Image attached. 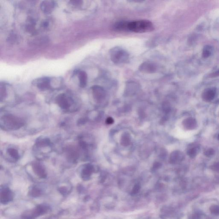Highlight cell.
Listing matches in <instances>:
<instances>
[{"instance_id":"6da1fadb","label":"cell","mask_w":219,"mask_h":219,"mask_svg":"<svg viewBox=\"0 0 219 219\" xmlns=\"http://www.w3.org/2000/svg\"><path fill=\"white\" fill-rule=\"evenodd\" d=\"M154 26L148 20H140L129 22L128 31L137 33H148L154 30Z\"/></svg>"},{"instance_id":"7a4b0ae2","label":"cell","mask_w":219,"mask_h":219,"mask_svg":"<svg viewBox=\"0 0 219 219\" xmlns=\"http://www.w3.org/2000/svg\"><path fill=\"white\" fill-rule=\"evenodd\" d=\"M109 53L112 61L116 65L125 64L129 61V55L128 52L119 47L112 48Z\"/></svg>"},{"instance_id":"3957f363","label":"cell","mask_w":219,"mask_h":219,"mask_svg":"<svg viewBox=\"0 0 219 219\" xmlns=\"http://www.w3.org/2000/svg\"><path fill=\"white\" fill-rule=\"evenodd\" d=\"M2 122L7 128L12 130H17L23 126V120L12 115H7L2 118Z\"/></svg>"},{"instance_id":"277c9868","label":"cell","mask_w":219,"mask_h":219,"mask_svg":"<svg viewBox=\"0 0 219 219\" xmlns=\"http://www.w3.org/2000/svg\"><path fill=\"white\" fill-rule=\"evenodd\" d=\"M51 79L48 78H42L35 79L33 82L34 85L41 90H46L50 88Z\"/></svg>"},{"instance_id":"5b68a950","label":"cell","mask_w":219,"mask_h":219,"mask_svg":"<svg viewBox=\"0 0 219 219\" xmlns=\"http://www.w3.org/2000/svg\"><path fill=\"white\" fill-rule=\"evenodd\" d=\"M56 102L61 108L67 109L70 107L71 100L64 94H61L56 98Z\"/></svg>"},{"instance_id":"8992f818","label":"cell","mask_w":219,"mask_h":219,"mask_svg":"<svg viewBox=\"0 0 219 219\" xmlns=\"http://www.w3.org/2000/svg\"><path fill=\"white\" fill-rule=\"evenodd\" d=\"M56 2L52 1H43L40 3V9L44 13L50 14L52 12L56 7Z\"/></svg>"},{"instance_id":"52a82bcc","label":"cell","mask_w":219,"mask_h":219,"mask_svg":"<svg viewBox=\"0 0 219 219\" xmlns=\"http://www.w3.org/2000/svg\"><path fill=\"white\" fill-rule=\"evenodd\" d=\"M157 66L154 63L146 62L142 63L139 67V70L146 73H153L156 71Z\"/></svg>"},{"instance_id":"ba28073f","label":"cell","mask_w":219,"mask_h":219,"mask_svg":"<svg viewBox=\"0 0 219 219\" xmlns=\"http://www.w3.org/2000/svg\"><path fill=\"white\" fill-rule=\"evenodd\" d=\"M93 97L95 100L99 101L105 96V92L103 88L99 86H94L92 88Z\"/></svg>"},{"instance_id":"9c48e42d","label":"cell","mask_w":219,"mask_h":219,"mask_svg":"<svg viewBox=\"0 0 219 219\" xmlns=\"http://www.w3.org/2000/svg\"><path fill=\"white\" fill-rule=\"evenodd\" d=\"M32 167L34 172L41 178H45L46 176L44 168L40 163L35 162L33 163Z\"/></svg>"},{"instance_id":"30bf717a","label":"cell","mask_w":219,"mask_h":219,"mask_svg":"<svg viewBox=\"0 0 219 219\" xmlns=\"http://www.w3.org/2000/svg\"><path fill=\"white\" fill-rule=\"evenodd\" d=\"M12 198V195L11 192L8 189H5L3 190V192L1 193V201L3 203L4 202H7L10 201Z\"/></svg>"},{"instance_id":"8fae6325","label":"cell","mask_w":219,"mask_h":219,"mask_svg":"<svg viewBox=\"0 0 219 219\" xmlns=\"http://www.w3.org/2000/svg\"><path fill=\"white\" fill-rule=\"evenodd\" d=\"M80 86L84 88L86 86L87 81V75L85 71H80L78 74Z\"/></svg>"},{"instance_id":"7c38bea8","label":"cell","mask_w":219,"mask_h":219,"mask_svg":"<svg viewBox=\"0 0 219 219\" xmlns=\"http://www.w3.org/2000/svg\"><path fill=\"white\" fill-rule=\"evenodd\" d=\"M128 23L127 21L118 22L115 24L114 28L117 31H128Z\"/></svg>"},{"instance_id":"4fadbf2b","label":"cell","mask_w":219,"mask_h":219,"mask_svg":"<svg viewBox=\"0 0 219 219\" xmlns=\"http://www.w3.org/2000/svg\"><path fill=\"white\" fill-rule=\"evenodd\" d=\"M67 156L68 158L71 161H75L78 159V153L76 151L73 149V148H70L67 152Z\"/></svg>"},{"instance_id":"5bb4252c","label":"cell","mask_w":219,"mask_h":219,"mask_svg":"<svg viewBox=\"0 0 219 219\" xmlns=\"http://www.w3.org/2000/svg\"><path fill=\"white\" fill-rule=\"evenodd\" d=\"M92 169H93V167L90 165L88 164L85 166L82 171V175L83 177H85L89 176L91 173Z\"/></svg>"},{"instance_id":"9a60e30c","label":"cell","mask_w":219,"mask_h":219,"mask_svg":"<svg viewBox=\"0 0 219 219\" xmlns=\"http://www.w3.org/2000/svg\"><path fill=\"white\" fill-rule=\"evenodd\" d=\"M212 53V48L209 46H206L204 48L202 52V56L204 58L209 57Z\"/></svg>"},{"instance_id":"2e32d148","label":"cell","mask_w":219,"mask_h":219,"mask_svg":"<svg viewBox=\"0 0 219 219\" xmlns=\"http://www.w3.org/2000/svg\"><path fill=\"white\" fill-rule=\"evenodd\" d=\"M50 141L48 139H45V138H41V139H38V141L36 142V144L38 146L40 147H45L46 146H48L50 144Z\"/></svg>"},{"instance_id":"e0dca14e","label":"cell","mask_w":219,"mask_h":219,"mask_svg":"<svg viewBox=\"0 0 219 219\" xmlns=\"http://www.w3.org/2000/svg\"><path fill=\"white\" fill-rule=\"evenodd\" d=\"M7 152L13 158L15 159H18L19 158V154H18V151L17 149L13 148H10L7 150Z\"/></svg>"},{"instance_id":"ac0fdd59","label":"cell","mask_w":219,"mask_h":219,"mask_svg":"<svg viewBox=\"0 0 219 219\" xmlns=\"http://www.w3.org/2000/svg\"><path fill=\"white\" fill-rule=\"evenodd\" d=\"M6 95V90L5 87L4 86H2L1 85V100H2V99L5 98Z\"/></svg>"},{"instance_id":"d6986e66","label":"cell","mask_w":219,"mask_h":219,"mask_svg":"<svg viewBox=\"0 0 219 219\" xmlns=\"http://www.w3.org/2000/svg\"><path fill=\"white\" fill-rule=\"evenodd\" d=\"M71 4L74 6H79L81 4V1H71Z\"/></svg>"},{"instance_id":"ffe728a7","label":"cell","mask_w":219,"mask_h":219,"mask_svg":"<svg viewBox=\"0 0 219 219\" xmlns=\"http://www.w3.org/2000/svg\"><path fill=\"white\" fill-rule=\"evenodd\" d=\"M212 210V212L215 214H219V207L217 206H214L213 207Z\"/></svg>"},{"instance_id":"44dd1931","label":"cell","mask_w":219,"mask_h":219,"mask_svg":"<svg viewBox=\"0 0 219 219\" xmlns=\"http://www.w3.org/2000/svg\"><path fill=\"white\" fill-rule=\"evenodd\" d=\"M114 120L111 117H109L107 119L106 121V123L107 124H112L113 123H114Z\"/></svg>"}]
</instances>
